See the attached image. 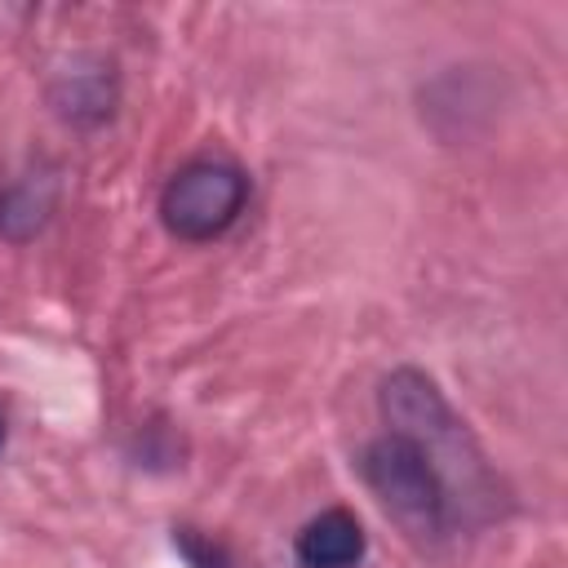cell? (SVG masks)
<instances>
[{"label":"cell","instance_id":"cell-1","mask_svg":"<svg viewBox=\"0 0 568 568\" xmlns=\"http://www.w3.org/2000/svg\"><path fill=\"white\" fill-rule=\"evenodd\" d=\"M364 484L377 497V506L413 537V541H439L448 532L453 497L435 470V462L404 435L386 430L377 435L359 457Z\"/></svg>","mask_w":568,"mask_h":568},{"label":"cell","instance_id":"cell-2","mask_svg":"<svg viewBox=\"0 0 568 568\" xmlns=\"http://www.w3.org/2000/svg\"><path fill=\"white\" fill-rule=\"evenodd\" d=\"M377 404H382V417H386V430L413 439L439 470L448 497H453V479L462 475L466 484V470L470 475H484V457L475 448V439L466 435V422H457V413L448 408V399L439 395V386L417 373V368H395L382 390H377Z\"/></svg>","mask_w":568,"mask_h":568},{"label":"cell","instance_id":"cell-3","mask_svg":"<svg viewBox=\"0 0 568 568\" xmlns=\"http://www.w3.org/2000/svg\"><path fill=\"white\" fill-rule=\"evenodd\" d=\"M248 200V178L244 169H235L231 160H191L182 164L164 195H160V222L178 235V240H217Z\"/></svg>","mask_w":568,"mask_h":568},{"label":"cell","instance_id":"cell-4","mask_svg":"<svg viewBox=\"0 0 568 568\" xmlns=\"http://www.w3.org/2000/svg\"><path fill=\"white\" fill-rule=\"evenodd\" d=\"M364 528L351 510L333 506V510H320L311 524H302L297 541H293V555L302 568H359L364 559Z\"/></svg>","mask_w":568,"mask_h":568},{"label":"cell","instance_id":"cell-5","mask_svg":"<svg viewBox=\"0 0 568 568\" xmlns=\"http://www.w3.org/2000/svg\"><path fill=\"white\" fill-rule=\"evenodd\" d=\"M0 448H4V417H0Z\"/></svg>","mask_w":568,"mask_h":568}]
</instances>
